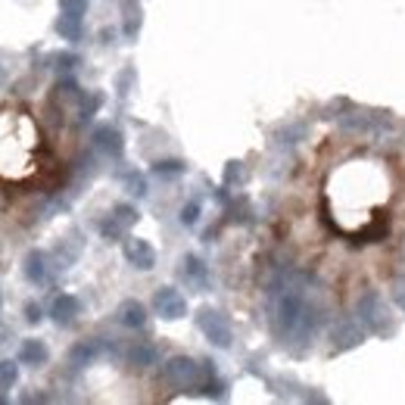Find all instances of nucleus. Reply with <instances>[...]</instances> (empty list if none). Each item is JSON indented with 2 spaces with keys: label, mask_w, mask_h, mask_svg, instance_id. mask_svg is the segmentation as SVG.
Masks as SVG:
<instances>
[{
  "label": "nucleus",
  "mask_w": 405,
  "mask_h": 405,
  "mask_svg": "<svg viewBox=\"0 0 405 405\" xmlns=\"http://www.w3.org/2000/svg\"><path fill=\"white\" fill-rule=\"evenodd\" d=\"M56 29L63 31V35L69 38V41H75V38H78V16H72V13H66V16H63V19H59V22H56Z\"/></svg>",
  "instance_id": "obj_8"
},
{
  "label": "nucleus",
  "mask_w": 405,
  "mask_h": 405,
  "mask_svg": "<svg viewBox=\"0 0 405 405\" xmlns=\"http://www.w3.org/2000/svg\"><path fill=\"white\" fill-rule=\"evenodd\" d=\"M122 321L128 328H141L144 324V305L141 303H125L122 305Z\"/></svg>",
  "instance_id": "obj_7"
},
{
  "label": "nucleus",
  "mask_w": 405,
  "mask_h": 405,
  "mask_svg": "<svg viewBox=\"0 0 405 405\" xmlns=\"http://www.w3.org/2000/svg\"><path fill=\"white\" fill-rule=\"evenodd\" d=\"M197 212H200V206H197V203H190L188 209L181 212V222H184V224H194V222H197Z\"/></svg>",
  "instance_id": "obj_11"
},
{
  "label": "nucleus",
  "mask_w": 405,
  "mask_h": 405,
  "mask_svg": "<svg viewBox=\"0 0 405 405\" xmlns=\"http://www.w3.org/2000/svg\"><path fill=\"white\" fill-rule=\"evenodd\" d=\"M59 6H63V13H72V16H82L84 6H88V0H59Z\"/></svg>",
  "instance_id": "obj_10"
},
{
  "label": "nucleus",
  "mask_w": 405,
  "mask_h": 405,
  "mask_svg": "<svg viewBox=\"0 0 405 405\" xmlns=\"http://www.w3.org/2000/svg\"><path fill=\"white\" fill-rule=\"evenodd\" d=\"M19 362L22 365H44L47 362V346L41 340H25L19 349Z\"/></svg>",
  "instance_id": "obj_3"
},
{
  "label": "nucleus",
  "mask_w": 405,
  "mask_h": 405,
  "mask_svg": "<svg viewBox=\"0 0 405 405\" xmlns=\"http://www.w3.org/2000/svg\"><path fill=\"white\" fill-rule=\"evenodd\" d=\"M25 275H29V281H35V284H44V281H47V268H44V253H29V259H25Z\"/></svg>",
  "instance_id": "obj_5"
},
{
  "label": "nucleus",
  "mask_w": 405,
  "mask_h": 405,
  "mask_svg": "<svg viewBox=\"0 0 405 405\" xmlns=\"http://www.w3.org/2000/svg\"><path fill=\"white\" fill-rule=\"evenodd\" d=\"M16 377H19L16 365H13V362H0V387H13V383H16Z\"/></svg>",
  "instance_id": "obj_9"
},
{
  "label": "nucleus",
  "mask_w": 405,
  "mask_h": 405,
  "mask_svg": "<svg viewBox=\"0 0 405 405\" xmlns=\"http://www.w3.org/2000/svg\"><path fill=\"white\" fill-rule=\"evenodd\" d=\"M156 309H159V315H162V318H181L188 305H184V300L175 293V290L165 287V290H159V293H156Z\"/></svg>",
  "instance_id": "obj_1"
},
{
  "label": "nucleus",
  "mask_w": 405,
  "mask_h": 405,
  "mask_svg": "<svg viewBox=\"0 0 405 405\" xmlns=\"http://www.w3.org/2000/svg\"><path fill=\"white\" fill-rule=\"evenodd\" d=\"M203 330L212 337V343H218V346H228V324L218 318V312H203L200 318Z\"/></svg>",
  "instance_id": "obj_2"
},
{
  "label": "nucleus",
  "mask_w": 405,
  "mask_h": 405,
  "mask_svg": "<svg viewBox=\"0 0 405 405\" xmlns=\"http://www.w3.org/2000/svg\"><path fill=\"white\" fill-rule=\"evenodd\" d=\"M75 312H78V303L72 300V296H59V300L53 303V318H56L59 324H69L72 318H75Z\"/></svg>",
  "instance_id": "obj_6"
},
{
  "label": "nucleus",
  "mask_w": 405,
  "mask_h": 405,
  "mask_svg": "<svg viewBox=\"0 0 405 405\" xmlns=\"http://www.w3.org/2000/svg\"><path fill=\"white\" fill-rule=\"evenodd\" d=\"M25 318H29V321H31V324H38V321H41V309H38V305H35V303H31V305H29V309H25Z\"/></svg>",
  "instance_id": "obj_12"
},
{
  "label": "nucleus",
  "mask_w": 405,
  "mask_h": 405,
  "mask_svg": "<svg viewBox=\"0 0 405 405\" xmlns=\"http://www.w3.org/2000/svg\"><path fill=\"white\" fill-rule=\"evenodd\" d=\"M128 259L137 265V268L147 271V268H153V259L156 256H153V250L144 240H135V243H128Z\"/></svg>",
  "instance_id": "obj_4"
}]
</instances>
